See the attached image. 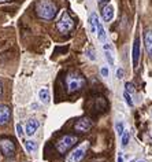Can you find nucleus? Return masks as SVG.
I'll return each instance as SVG.
<instances>
[{
  "label": "nucleus",
  "mask_w": 152,
  "mask_h": 162,
  "mask_svg": "<svg viewBox=\"0 0 152 162\" xmlns=\"http://www.w3.org/2000/svg\"><path fill=\"white\" fill-rule=\"evenodd\" d=\"M36 13L40 18L51 21L56 17L58 8L54 1H51V0H39L36 3Z\"/></svg>",
  "instance_id": "1"
},
{
  "label": "nucleus",
  "mask_w": 152,
  "mask_h": 162,
  "mask_svg": "<svg viewBox=\"0 0 152 162\" xmlns=\"http://www.w3.org/2000/svg\"><path fill=\"white\" fill-rule=\"evenodd\" d=\"M85 84V80H84V77L81 76L80 73L77 72H71L69 73L66 77V85H67V91L73 94V92H77V91H80L82 87Z\"/></svg>",
  "instance_id": "2"
},
{
  "label": "nucleus",
  "mask_w": 152,
  "mask_h": 162,
  "mask_svg": "<svg viewBox=\"0 0 152 162\" xmlns=\"http://www.w3.org/2000/svg\"><path fill=\"white\" fill-rule=\"evenodd\" d=\"M78 142V137L76 135H64L56 142V150L59 154H66L69 150L74 147Z\"/></svg>",
  "instance_id": "3"
},
{
  "label": "nucleus",
  "mask_w": 152,
  "mask_h": 162,
  "mask_svg": "<svg viewBox=\"0 0 152 162\" xmlns=\"http://www.w3.org/2000/svg\"><path fill=\"white\" fill-rule=\"evenodd\" d=\"M56 27H58V30L60 32V33H69V32L74 27V21H73V18L69 15V13L64 11V13L62 14L60 19H59L58 23H56Z\"/></svg>",
  "instance_id": "4"
},
{
  "label": "nucleus",
  "mask_w": 152,
  "mask_h": 162,
  "mask_svg": "<svg viewBox=\"0 0 152 162\" xmlns=\"http://www.w3.org/2000/svg\"><path fill=\"white\" fill-rule=\"evenodd\" d=\"M86 150H88V143L82 144L80 147H77L71 154H69V157L66 158V162H81L82 158L85 157Z\"/></svg>",
  "instance_id": "5"
},
{
  "label": "nucleus",
  "mask_w": 152,
  "mask_h": 162,
  "mask_svg": "<svg viewBox=\"0 0 152 162\" xmlns=\"http://www.w3.org/2000/svg\"><path fill=\"white\" fill-rule=\"evenodd\" d=\"M0 151L4 157H13L15 154V143L11 139L0 140Z\"/></svg>",
  "instance_id": "6"
},
{
  "label": "nucleus",
  "mask_w": 152,
  "mask_h": 162,
  "mask_svg": "<svg viewBox=\"0 0 152 162\" xmlns=\"http://www.w3.org/2000/svg\"><path fill=\"white\" fill-rule=\"evenodd\" d=\"M92 128V121H90L89 118H80L78 121L76 122V125H74V129H76V132H81V133H85V132H88Z\"/></svg>",
  "instance_id": "7"
},
{
  "label": "nucleus",
  "mask_w": 152,
  "mask_h": 162,
  "mask_svg": "<svg viewBox=\"0 0 152 162\" xmlns=\"http://www.w3.org/2000/svg\"><path fill=\"white\" fill-rule=\"evenodd\" d=\"M132 61H133V68H137V66H139V61H140V39H139V36L134 37L133 50H132Z\"/></svg>",
  "instance_id": "8"
},
{
  "label": "nucleus",
  "mask_w": 152,
  "mask_h": 162,
  "mask_svg": "<svg viewBox=\"0 0 152 162\" xmlns=\"http://www.w3.org/2000/svg\"><path fill=\"white\" fill-rule=\"evenodd\" d=\"M39 126H40L39 120H36V118H30V120L26 122V126H25V133H26L29 137H32V136L37 132Z\"/></svg>",
  "instance_id": "9"
},
{
  "label": "nucleus",
  "mask_w": 152,
  "mask_h": 162,
  "mask_svg": "<svg viewBox=\"0 0 152 162\" xmlns=\"http://www.w3.org/2000/svg\"><path fill=\"white\" fill-rule=\"evenodd\" d=\"M10 117H11V110H10L8 106L0 103V126L6 125L7 122L10 121Z\"/></svg>",
  "instance_id": "10"
},
{
  "label": "nucleus",
  "mask_w": 152,
  "mask_h": 162,
  "mask_svg": "<svg viewBox=\"0 0 152 162\" xmlns=\"http://www.w3.org/2000/svg\"><path fill=\"white\" fill-rule=\"evenodd\" d=\"M144 44H145V51L149 55V58H152V30H147L144 35Z\"/></svg>",
  "instance_id": "11"
},
{
  "label": "nucleus",
  "mask_w": 152,
  "mask_h": 162,
  "mask_svg": "<svg viewBox=\"0 0 152 162\" xmlns=\"http://www.w3.org/2000/svg\"><path fill=\"white\" fill-rule=\"evenodd\" d=\"M102 17H103L104 22H110V21H112V18H114V7L110 6V4L104 6L103 11H102Z\"/></svg>",
  "instance_id": "12"
},
{
  "label": "nucleus",
  "mask_w": 152,
  "mask_h": 162,
  "mask_svg": "<svg viewBox=\"0 0 152 162\" xmlns=\"http://www.w3.org/2000/svg\"><path fill=\"white\" fill-rule=\"evenodd\" d=\"M96 36H97V40L100 41V43H106V40H107V33H106V30H104L103 23H102V22H99V23H97V29H96Z\"/></svg>",
  "instance_id": "13"
},
{
  "label": "nucleus",
  "mask_w": 152,
  "mask_h": 162,
  "mask_svg": "<svg viewBox=\"0 0 152 162\" xmlns=\"http://www.w3.org/2000/svg\"><path fill=\"white\" fill-rule=\"evenodd\" d=\"M100 22V19H99L97 14L96 13H92L89 15V26H90V32L96 35V29H97V23Z\"/></svg>",
  "instance_id": "14"
},
{
  "label": "nucleus",
  "mask_w": 152,
  "mask_h": 162,
  "mask_svg": "<svg viewBox=\"0 0 152 162\" xmlns=\"http://www.w3.org/2000/svg\"><path fill=\"white\" fill-rule=\"evenodd\" d=\"M39 98H40V100L44 104H48L49 100H51V95H49V91L47 89V88H41V89L39 91Z\"/></svg>",
  "instance_id": "15"
},
{
  "label": "nucleus",
  "mask_w": 152,
  "mask_h": 162,
  "mask_svg": "<svg viewBox=\"0 0 152 162\" xmlns=\"http://www.w3.org/2000/svg\"><path fill=\"white\" fill-rule=\"evenodd\" d=\"M25 149H26L29 153H33V151L37 150V143L33 142V140H26V142H25Z\"/></svg>",
  "instance_id": "16"
},
{
  "label": "nucleus",
  "mask_w": 152,
  "mask_h": 162,
  "mask_svg": "<svg viewBox=\"0 0 152 162\" xmlns=\"http://www.w3.org/2000/svg\"><path fill=\"white\" fill-rule=\"evenodd\" d=\"M129 140H130V132L129 131H125L123 133H122V136H121L122 147H126V146H127V143H129Z\"/></svg>",
  "instance_id": "17"
},
{
  "label": "nucleus",
  "mask_w": 152,
  "mask_h": 162,
  "mask_svg": "<svg viewBox=\"0 0 152 162\" xmlns=\"http://www.w3.org/2000/svg\"><path fill=\"white\" fill-rule=\"evenodd\" d=\"M104 56L107 59V62L110 66L114 65V55H112V50H104Z\"/></svg>",
  "instance_id": "18"
},
{
  "label": "nucleus",
  "mask_w": 152,
  "mask_h": 162,
  "mask_svg": "<svg viewBox=\"0 0 152 162\" xmlns=\"http://www.w3.org/2000/svg\"><path fill=\"white\" fill-rule=\"evenodd\" d=\"M115 132H116V133H118L119 136H122V133L125 132V125H123L121 121L115 122Z\"/></svg>",
  "instance_id": "19"
},
{
  "label": "nucleus",
  "mask_w": 152,
  "mask_h": 162,
  "mask_svg": "<svg viewBox=\"0 0 152 162\" xmlns=\"http://www.w3.org/2000/svg\"><path fill=\"white\" fill-rule=\"evenodd\" d=\"M123 96H125V99H126V103H127V106H130V107H133L134 103H133V100H132V96H130L129 92H123Z\"/></svg>",
  "instance_id": "20"
},
{
  "label": "nucleus",
  "mask_w": 152,
  "mask_h": 162,
  "mask_svg": "<svg viewBox=\"0 0 152 162\" xmlns=\"http://www.w3.org/2000/svg\"><path fill=\"white\" fill-rule=\"evenodd\" d=\"M125 88H126V92H129L130 95L134 94V87H133V84H130V82H126V84H125Z\"/></svg>",
  "instance_id": "21"
},
{
  "label": "nucleus",
  "mask_w": 152,
  "mask_h": 162,
  "mask_svg": "<svg viewBox=\"0 0 152 162\" xmlns=\"http://www.w3.org/2000/svg\"><path fill=\"white\" fill-rule=\"evenodd\" d=\"M86 55H88V58H89L90 61H96V56H95V51L92 50V48H89V50L86 51Z\"/></svg>",
  "instance_id": "22"
},
{
  "label": "nucleus",
  "mask_w": 152,
  "mask_h": 162,
  "mask_svg": "<svg viewBox=\"0 0 152 162\" xmlns=\"http://www.w3.org/2000/svg\"><path fill=\"white\" fill-rule=\"evenodd\" d=\"M17 133H18L19 137H22L23 133H25V132H23V128L21 126V124H17Z\"/></svg>",
  "instance_id": "23"
},
{
  "label": "nucleus",
  "mask_w": 152,
  "mask_h": 162,
  "mask_svg": "<svg viewBox=\"0 0 152 162\" xmlns=\"http://www.w3.org/2000/svg\"><path fill=\"white\" fill-rule=\"evenodd\" d=\"M100 73H102V76H103V77H106V78H107V77L110 76V70H108V68H102Z\"/></svg>",
  "instance_id": "24"
},
{
  "label": "nucleus",
  "mask_w": 152,
  "mask_h": 162,
  "mask_svg": "<svg viewBox=\"0 0 152 162\" xmlns=\"http://www.w3.org/2000/svg\"><path fill=\"white\" fill-rule=\"evenodd\" d=\"M123 69H116V77H118V78H119V80H121V78H123Z\"/></svg>",
  "instance_id": "25"
},
{
  "label": "nucleus",
  "mask_w": 152,
  "mask_h": 162,
  "mask_svg": "<svg viewBox=\"0 0 152 162\" xmlns=\"http://www.w3.org/2000/svg\"><path fill=\"white\" fill-rule=\"evenodd\" d=\"M108 1H110V0H99V4H106V3H108Z\"/></svg>",
  "instance_id": "26"
},
{
  "label": "nucleus",
  "mask_w": 152,
  "mask_h": 162,
  "mask_svg": "<svg viewBox=\"0 0 152 162\" xmlns=\"http://www.w3.org/2000/svg\"><path fill=\"white\" fill-rule=\"evenodd\" d=\"M116 162H123V158H122V155H118V158H116Z\"/></svg>",
  "instance_id": "27"
},
{
  "label": "nucleus",
  "mask_w": 152,
  "mask_h": 162,
  "mask_svg": "<svg viewBox=\"0 0 152 162\" xmlns=\"http://www.w3.org/2000/svg\"><path fill=\"white\" fill-rule=\"evenodd\" d=\"M3 94V85H1V81H0V96Z\"/></svg>",
  "instance_id": "28"
},
{
  "label": "nucleus",
  "mask_w": 152,
  "mask_h": 162,
  "mask_svg": "<svg viewBox=\"0 0 152 162\" xmlns=\"http://www.w3.org/2000/svg\"><path fill=\"white\" fill-rule=\"evenodd\" d=\"M139 162H145V161H139Z\"/></svg>",
  "instance_id": "29"
},
{
  "label": "nucleus",
  "mask_w": 152,
  "mask_h": 162,
  "mask_svg": "<svg viewBox=\"0 0 152 162\" xmlns=\"http://www.w3.org/2000/svg\"><path fill=\"white\" fill-rule=\"evenodd\" d=\"M0 1H4V0H0Z\"/></svg>",
  "instance_id": "30"
},
{
  "label": "nucleus",
  "mask_w": 152,
  "mask_h": 162,
  "mask_svg": "<svg viewBox=\"0 0 152 162\" xmlns=\"http://www.w3.org/2000/svg\"><path fill=\"white\" fill-rule=\"evenodd\" d=\"M130 162H134V161H130Z\"/></svg>",
  "instance_id": "31"
}]
</instances>
